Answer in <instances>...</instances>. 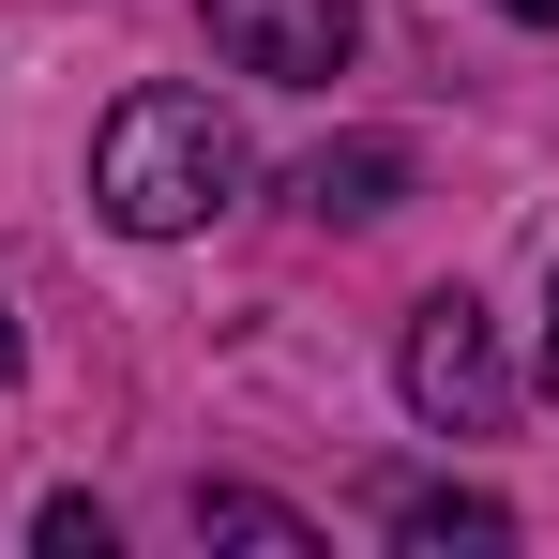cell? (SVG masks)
Wrapping results in <instances>:
<instances>
[{"label":"cell","instance_id":"5","mask_svg":"<svg viewBox=\"0 0 559 559\" xmlns=\"http://www.w3.org/2000/svg\"><path fill=\"white\" fill-rule=\"evenodd\" d=\"M197 545H258V559H318V530L287 499H242V484H197Z\"/></svg>","mask_w":559,"mask_h":559},{"label":"cell","instance_id":"6","mask_svg":"<svg viewBox=\"0 0 559 559\" xmlns=\"http://www.w3.org/2000/svg\"><path fill=\"white\" fill-rule=\"evenodd\" d=\"M393 545H514V514H499V499H454V484H424V499H393Z\"/></svg>","mask_w":559,"mask_h":559},{"label":"cell","instance_id":"8","mask_svg":"<svg viewBox=\"0 0 559 559\" xmlns=\"http://www.w3.org/2000/svg\"><path fill=\"white\" fill-rule=\"evenodd\" d=\"M499 15H530V31H559V0H499Z\"/></svg>","mask_w":559,"mask_h":559},{"label":"cell","instance_id":"7","mask_svg":"<svg viewBox=\"0 0 559 559\" xmlns=\"http://www.w3.org/2000/svg\"><path fill=\"white\" fill-rule=\"evenodd\" d=\"M31 545H46V559H106V514H92V499H46Z\"/></svg>","mask_w":559,"mask_h":559},{"label":"cell","instance_id":"3","mask_svg":"<svg viewBox=\"0 0 559 559\" xmlns=\"http://www.w3.org/2000/svg\"><path fill=\"white\" fill-rule=\"evenodd\" d=\"M197 15H212V46H227L242 76H273V92L348 76V46H364V0H197Z\"/></svg>","mask_w":559,"mask_h":559},{"label":"cell","instance_id":"9","mask_svg":"<svg viewBox=\"0 0 559 559\" xmlns=\"http://www.w3.org/2000/svg\"><path fill=\"white\" fill-rule=\"evenodd\" d=\"M545 378H559V287H545Z\"/></svg>","mask_w":559,"mask_h":559},{"label":"cell","instance_id":"10","mask_svg":"<svg viewBox=\"0 0 559 559\" xmlns=\"http://www.w3.org/2000/svg\"><path fill=\"white\" fill-rule=\"evenodd\" d=\"M0 378H15V318H0Z\"/></svg>","mask_w":559,"mask_h":559},{"label":"cell","instance_id":"1","mask_svg":"<svg viewBox=\"0 0 559 559\" xmlns=\"http://www.w3.org/2000/svg\"><path fill=\"white\" fill-rule=\"evenodd\" d=\"M92 197H106V227L182 242V227H212L242 197V121L212 92H121L106 136H92Z\"/></svg>","mask_w":559,"mask_h":559},{"label":"cell","instance_id":"4","mask_svg":"<svg viewBox=\"0 0 559 559\" xmlns=\"http://www.w3.org/2000/svg\"><path fill=\"white\" fill-rule=\"evenodd\" d=\"M302 212H318V227H378V212H393V197H408V152H393V136H348V152H302Z\"/></svg>","mask_w":559,"mask_h":559},{"label":"cell","instance_id":"2","mask_svg":"<svg viewBox=\"0 0 559 559\" xmlns=\"http://www.w3.org/2000/svg\"><path fill=\"white\" fill-rule=\"evenodd\" d=\"M408 408L439 424V439H484L499 408H514V378H499V333H484V302L439 287L424 318H408Z\"/></svg>","mask_w":559,"mask_h":559}]
</instances>
